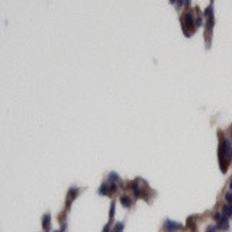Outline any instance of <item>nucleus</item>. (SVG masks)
<instances>
[{"label": "nucleus", "instance_id": "obj_1", "mask_svg": "<svg viewBox=\"0 0 232 232\" xmlns=\"http://www.w3.org/2000/svg\"><path fill=\"white\" fill-rule=\"evenodd\" d=\"M218 158H219V167L221 171L226 173L228 167L232 160V142L228 136H222L219 141V148H218Z\"/></svg>", "mask_w": 232, "mask_h": 232}, {"label": "nucleus", "instance_id": "obj_2", "mask_svg": "<svg viewBox=\"0 0 232 232\" xmlns=\"http://www.w3.org/2000/svg\"><path fill=\"white\" fill-rule=\"evenodd\" d=\"M182 23H183V31L187 36H191L194 29H196V23H194V19H193V15L190 12L184 13L182 16Z\"/></svg>", "mask_w": 232, "mask_h": 232}, {"label": "nucleus", "instance_id": "obj_3", "mask_svg": "<svg viewBox=\"0 0 232 232\" xmlns=\"http://www.w3.org/2000/svg\"><path fill=\"white\" fill-rule=\"evenodd\" d=\"M163 228H164L166 232H176V231H179V229H182L183 225L179 224V222H174L171 219H166L164 224H163Z\"/></svg>", "mask_w": 232, "mask_h": 232}, {"label": "nucleus", "instance_id": "obj_4", "mask_svg": "<svg viewBox=\"0 0 232 232\" xmlns=\"http://www.w3.org/2000/svg\"><path fill=\"white\" fill-rule=\"evenodd\" d=\"M78 191H80V189L78 187H71L70 190H68V194H67V203H66V206H67V209L70 207V205H71V202L77 197V194H78Z\"/></svg>", "mask_w": 232, "mask_h": 232}, {"label": "nucleus", "instance_id": "obj_5", "mask_svg": "<svg viewBox=\"0 0 232 232\" xmlns=\"http://www.w3.org/2000/svg\"><path fill=\"white\" fill-rule=\"evenodd\" d=\"M218 229H221V231H228L229 229V221H228V218L226 216H221L219 219H218Z\"/></svg>", "mask_w": 232, "mask_h": 232}, {"label": "nucleus", "instance_id": "obj_6", "mask_svg": "<svg viewBox=\"0 0 232 232\" xmlns=\"http://www.w3.org/2000/svg\"><path fill=\"white\" fill-rule=\"evenodd\" d=\"M119 202H121V205L124 207H126V209L132 206V199H131L129 196H121V197H119Z\"/></svg>", "mask_w": 232, "mask_h": 232}, {"label": "nucleus", "instance_id": "obj_7", "mask_svg": "<svg viewBox=\"0 0 232 232\" xmlns=\"http://www.w3.org/2000/svg\"><path fill=\"white\" fill-rule=\"evenodd\" d=\"M50 226H51V215L47 213V215H44V218H42V228H44L45 231H48Z\"/></svg>", "mask_w": 232, "mask_h": 232}, {"label": "nucleus", "instance_id": "obj_8", "mask_svg": "<svg viewBox=\"0 0 232 232\" xmlns=\"http://www.w3.org/2000/svg\"><path fill=\"white\" fill-rule=\"evenodd\" d=\"M97 193L99 194H110V186H109V183H103L99 187Z\"/></svg>", "mask_w": 232, "mask_h": 232}, {"label": "nucleus", "instance_id": "obj_9", "mask_svg": "<svg viewBox=\"0 0 232 232\" xmlns=\"http://www.w3.org/2000/svg\"><path fill=\"white\" fill-rule=\"evenodd\" d=\"M221 213L222 216H231V205H224V206L221 207Z\"/></svg>", "mask_w": 232, "mask_h": 232}, {"label": "nucleus", "instance_id": "obj_10", "mask_svg": "<svg viewBox=\"0 0 232 232\" xmlns=\"http://www.w3.org/2000/svg\"><path fill=\"white\" fill-rule=\"evenodd\" d=\"M124 228H125L124 222H118V224L115 225V228H113L110 232H122V231H124Z\"/></svg>", "mask_w": 232, "mask_h": 232}, {"label": "nucleus", "instance_id": "obj_11", "mask_svg": "<svg viewBox=\"0 0 232 232\" xmlns=\"http://www.w3.org/2000/svg\"><path fill=\"white\" fill-rule=\"evenodd\" d=\"M109 182L110 183L119 182V176H118V173H110L109 174Z\"/></svg>", "mask_w": 232, "mask_h": 232}, {"label": "nucleus", "instance_id": "obj_12", "mask_svg": "<svg viewBox=\"0 0 232 232\" xmlns=\"http://www.w3.org/2000/svg\"><path fill=\"white\" fill-rule=\"evenodd\" d=\"M225 200H226V203L232 205V190H231V191H228V193L225 194Z\"/></svg>", "mask_w": 232, "mask_h": 232}, {"label": "nucleus", "instance_id": "obj_13", "mask_svg": "<svg viewBox=\"0 0 232 232\" xmlns=\"http://www.w3.org/2000/svg\"><path fill=\"white\" fill-rule=\"evenodd\" d=\"M113 215H115V202H112V205H110V212H109V218H110V219H113Z\"/></svg>", "mask_w": 232, "mask_h": 232}, {"label": "nucleus", "instance_id": "obj_14", "mask_svg": "<svg viewBox=\"0 0 232 232\" xmlns=\"http://www.w3.org/2000/svg\"><path fill=\"white\" fill-rule=\"evenodd\" d=\"M194 23H196V28H199V26L203 25V19H202V16L196 17V19H194Z\"/></svg>", "mask_w": 232, "mask_h": 232}, {"label": "nucleus", "instance_id": "obj_15", "mask_svg": "<svg viewBox=\"0 0 232 232\" xmlns=\"http://www.w3.org/2000/svg\"><path fill=\"white\" fill-rule=\"evenodd\" d=\"M219 229H218V226L216 225H210V226H207L206 232H218Z\"/></svg>", "mask_w": 232, "mask_h": 232}, {"label": "nucleus", "instance_id": "obj_16", "mask_svg": "<svg viewBox=\"0 0 232 232\" xmlns=\"http://www.w3.org/2000/svg\"><path fill=\"white\" fill-rule=\"evenodd\" d=\"M176 3H177V6H182L183 3H184V0H176Z\"/></svg>", "mask_w": 232, "mask_h": 232}, {"label": "nucleus", "instance_id": "obj_17", "mask_svg": "<svg viewBox=\"0 0 232 232\" xmlns=\"http://www.w3.org/2000/svg\"><path fill=\"white\" fill-rule=\"evenodd\" d=\"M184 5H186V6H189V5H190V0H184Z\"/></svg>", "mask_w": 232, "mask_h": 232}, {"label": "nucleus", "instance_id": "obj_18", "mask_svg": "<svg viewBox=\"0 0 232 232\" xmlns=\"http://www.w3.org/2000/svg\"><path fill=\"white\" fill-rule=\"evenodd\" d=\"M229 189L232 190V177H231V180H229Z\"/></svg>", "mask_w": 232, "mask_h": 232}, {"label": "nucleus", "instance_id": "obj_19", "mask_svg": "<svg viewBox=\"0 0 232 232\" xmlns=\"http://www.w3.org/2000/svg\"><path fill=\"white\" fill-rule=\"evenodd\" d=\"M231 218H232V205H231Z\"/></svg>", "mask_w": 232, "mask_h": 232}]
</instances>
